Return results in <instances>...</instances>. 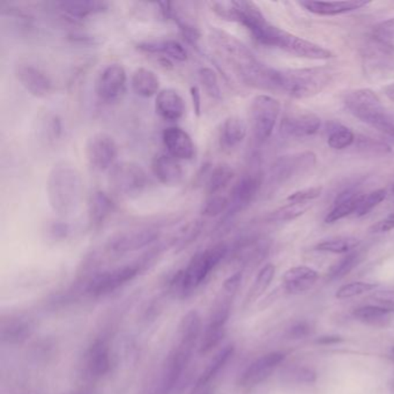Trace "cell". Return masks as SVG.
<instances>
[{
    "label": "cell",
    "instance_id": "obj_20",
    "mask_svg": "<svg viewBox=\"0 0 394 394\" xmlns=\"http://www.w3.org/2000/svg\"><path fill=\"white\" fill-rule=\"evenodd\" d=\"M152 173L164 186H177L184 179V169L177 158L168 153H158L152 160Z\"/></svg>",
    "mask_w": 394,
    "mask_h": 394
},
{
    "label": "cell",
    "instance_id": "obj_47",
    "mask_svg": "<svg viewBox=\"0 0 394 394\" xmlns=\"http://www.w3.org/2000/svg\"><path fill=\"white\" fill-rule=\"evenodd\" d=\"M373 36L394 48V18L380 22L373 28Z\"/></svg>",
    "mask_w": 394,
    "mask_h": 394
},
{
    "label": "cell",
    "instance_id": "obj_18",
    "mask_svg": "<svg viewBox=\"0 0 394 394\" xmlns=\"http://www.w3.org/2000/svg\"><path fill=\"white\" fill-rule=\"evenodd\" d=\"M285 358L286 355L280 352L270 353L258 358L243 373L240 379L241 385L244 388L259 385L274 373Z\"/></svg>",
    "mask_w": 394,
    "mask_h": 394
},
{
    "label": "cell",
    "instance_id": "obj_60",
    "mask_svg": "<svg viewBox=\"0 0 394 394\" xmlns=\"http://www.w3.org/2000/svg\"><path fill=\"white\" fill-rule=\"evenodd\" d=\"M203 394H211V393H209V392H205V393Z\"/></svg>",
    "mask_w": 394,
    "mask_h": 394
},
{
    "label": "cell",
    "instance_id": "obj_8",
    "mask_svg": "<svg viewBox=\"0 0 394 394\" xmlns=\"http://www.w3.org/2000/svg\"><path fill=\"white\" fill-rule=\"evenodd\" d=\"M281 106L279 101L270 95L261 94L252 100L250 119L252 131L258 141H265L273 133L279 118Z\"/></svg>",
    "mask_w": 394,
    "mask_h": 394
},
{
    "label": "cell",
    "instance_id": "obj_13",
    "mask_svg": "<svg viewBox=\"0 0 394 394\" xmlns=\"http://www.w3.org/2000/svg\"><path fill=\"white\" fill-rule=\"evenodd\" d=\"M128 85V74L121 64H110L103 69L95 84V93L101 101L111 103L119 100Z\"/></svg>",
    "mask_w": 394,
    "mask_h": 394
},
{
    "label": "cell",
    "instance_id": "obj_52",
    "mask_svg": "<svg viewBox=\"0 0 394 394\" xmlns=\"http://www.w3.org/2000/svg\"><path fill=\"white\" fill-rule=\"evenodd\" d=\"M243 273L242 272H236L233 273V276H229L227 280H226L225 283H223V289L227 291L228 294H233L235 291L238 289V287L241 286V282H242Z\"/></svg>",
    "mask_w": 394,
    "mask_h": 394
},
{
    "label": "cell",
    "instance_id": "obj_59",
    "mask_svg": "<svg viewBox=\"0 0 394 394\" xmlns=\"http://www.w3.org/2000/svg\"><path fill=\"white\" fill-rule=\"evenodd\" d=\"M392 355H393V358H394V347L393 348H392Z\"/></svg>",
    "mask_w": 394,
    "mask_h": 394
},
{
    "label": "cell",
    "instance_id": "obj_61",
    "mask_svg": "<svg viewBox=\"0 0 394 394\" xmlns=\"http://www.w3.org/2000/svg\"><path fill=\"white\" fill-rule=\"evenodd\" d=\"M393 192H394V188H393Z\"/></svg>",
    "mask_w": 394,
    "mask_h": 394
},
{
    "label": "cell",
    "instance_id": "obj_39",
    "mask_svg": "<svg viewBox=\"0 0 394 394\" xmlns=\"http://www.w3.org/2000/svg\"><path fill=\"white\" fill-rule=\"evenodd\" d=\"M231 206L229 198L223 194H212L207 196L201 207V214L205 218H216V216L226 214Z\"/></svg>",
    "mask_w": 394,
    "mask_h": 394
},
{
    "label": "cell",
    "instance_id": "obj_56",
    "mask_svg": "<svg viewBox=\"0 0 394 394\" xmlns=\"http://www.w3.org/2000/svg\"><path fill=\"white\" fill-rule=\"evenodd\" d=\"M384 93H385L388 100L394 102V82L391 85L386 86L385 89H384Z\"/></svg>",
    "mask_w": 394,
    "mask_h": 394
},
{
    "label": "cell",
    "instance_id": "obj_43",
    "mask_svg": "<svg viewBox=\"0 0 394 394\" xmlns=\"http://www.w3.org/2000/svg\"><path fill=\"white\" fill-rule=\"evenodd\" d=\"M378 285L371 283V282H350L347 285H343L338 289L335 298L339 300H346V298H356L360 295L367 294L369 291H376Z\"/></svg>",
    "mask_w": 394,
    "mask_h": 394
},
{
    "label": "cell",
    "instance_id": "obj_35",
    "mask_svg": "<svg viewBox=\"0 0 394 394\" xmlns=\"http://www.w3.org/2000/svg\"><path fill=\"white\" fill-rule=\"evenodd\" d=\"M360 241L355 237H334L330 240L323 241L315 246L317 251L330 252V253H350L358 248Z\"/></svg>",
    "mask_w": 394,
    "mask_h": 394
},
{
    "label": "cell",
    "instance_id": "obj_50",
    "mask_svg": "<svg viewBox=\"0 0 394 394\" xmlns=\"http://www.w3.org/2000/svg\"><path fill=\"white\" fill-rule=\"evenodd\" d=\"M370 298L371 300H375L378 305L385 306V308H390V309H394L393 289L373 291Z\"/></svg>",
    "mask_w": 394,
    "mask_h": 394
},
{
    "label": "cell",
    "instance_id": "obj_28",
    "mask_svg": "<svg viewBox=\"0 0 394 394\" xmlns=\"http://www.w3.org/2000/svg\"><path fill=\"white\" fill-rule=\"evenodd\" d=\"M363 196L364 194L350 190V188L338 194L337 199L334 201L333 208L330 209V212L325 218V222L334 223V222L350 216L353 213L355 214Z\"/></svg>",
    "mask_w": 394,
    "mask_h": 394
},
{
    "label": "cell",
    "instance_id": "obj_46",
    "mask_svg": "<svg viewBox=\"0 0 394 394\" xmlns=\"http://www.w3.org/2000/svg\"><path fill=\"white\" fill-rule=\"evenodd\" d=\"M322 186H313V188H302L294 193L289 194L287 201L289 203H311L322 194Z\"/></svg>",
    "mask_w": 394,
    "mask_h": 394
},
{
    "label": "cell",
    "instance_id": "obj_54",
    "mask_svg": "<svg viewBox=\"0 0 394 394\" xmlns=\"http://www.w3.org/2000/svg\"><path fill=\"white\" fill-rule=\"evenodd\" d=\"M191 97L192 102H193L194 111L197 113V116L201 115V91L198 87H191Z\"/></svg>",
    "mask_w": 394,
    "mask_h": 394
},
{
    "label": "cell",
    "instance_id": "obj_33",
    "mask_svg": "<svg viewBox=\"0 0 394 394\" xmlns=\"http://www.w3.org/2000/svg\"><path fill=\"white\" fill-rule=\"evenodd\" d=\"M235 177V171L233 168L227 163H218L213 168L209 173L206 181L207 196L212 194H220L223 191Z\"/></svg>",
    "mask_w": 394,
    "mask_h": 394
},
{
    "label": "cell",
    "instance_id": "obj_15",
    "mask_svg": "<svg viewBox=\"0 0 394 394\" xmlns=\"http://www.w3.org/2000/svg\"><path fill=\"white\" fill-rule=\"evenodd\" d=\"M322 121L315 113L308 110H291L286 113L280 125L281 133L286 137H311L318 132Z\"/></svg>",
    "mask_w": 394,
    "mask_h": 394
},
{
    "label": "cell",
    "instance_id": "obj_2",
    "mask_svg": "<svg viewBox=\"0 0 394 394\" xmlns=\"http://www.w3.org/2000/svg\"><path fill=\"white\" fill-rule=\"evenodd\" d=\"M334 72L330 67H308L276 70V84L279 91L293 98L304 100L322 93L333 81Z\"/></svg>",
    "mask_w": 394,
    "mask_h": 394
},
{
    "label": "cell",
    "instance_id": "obj_23",
    "mask_svg": "<svg viewBox=\"0 0 394 394\" xmlns=\"http://www.w3.org/2000/svg\"><path fill=\"white\" fill-rule=\"evenodd\" d=\"M369 1L364 0H343V1H315V0H305L300 1V5L306 11L323 16H334L343 14V13L358 11L369 5Z\"/></svg>",
    "mask_w": 394,
    "mask_h": 394
},
{
    "label": "cell",
    "instance_id": "obj_4",
    "mask_svg": "<svg viewBox=\"0 0 394 394\" xmlns=\"http://www.w3.org/2000/svg\"><path fill=\"white\" fill-rule=\"evenodd\" d=\"M343 103L354 117L394 138V119L386 113L379 97L371 89L347 91Z\"/></svg>",
    "mask_w": 394,
    "mask_h": 394
},
{
    "label": "cell",
    "instance_id": "obj_22",
    "mask_svg": "<svg viewBox=\"0 0 394 394\" xmlns=\"http://www.w3.org/2000/svg\"><path fill=\"white\" fill-rule=\"evenodd\" d=\"M109 347L104 341H96L91 345L84 358V370L89 378H100L110 369Z\"/></svg>",
    "mask_w": 394,
    "mask_h": 394
},
{
    "label": "cell",
    "instance_id": "obj_21",
    "mask_svg": "<svg viewBox=\"0 0 394 394\" xmlns=\"http://www.w3.org/2000/svg\"><path fill=\"white\" fill-rule=\"evenodd\" d=\"M155 110L164 121H177L186 113V101L175 89H161L155 97Z\"/></svg>",
    "mask_w": 394,
    "mask_h": 394
},
{
    "label": "cell",
    "instance_id": "obj_12",
    "mask_svg": "<svg viewBox=\"0 0 394 394\" xmlns=\"http://www.w3.org/2000/svg\"><path fill=\"white\" fill-rule=\"evenodd\" d=\"M148 261L149 258L147 257V259L138 261L136 264L125 265L116 270L98 274L89 282V293L94 296H104L113 293L128 282L132 281Z\"/></svg>",
    "mask_w": 394,
    "mask_h": 394
},
{
    "label": "cell",
    "instance_id": "obj_17",
    "mask_svg": "<svg viewBox=\"0 0 394 394\" xmlns=\"http://www.w3.org/2000/svg\"><path fill=\"white\" fill-rule=\"evenodd\" d=\"M229 315H231L229 303L222 302L220 305L216 306V309L209 317L208 323L201 334V345H199L201 354H208L220 343L225 335L226 325L229 319Z\"/></svg>",
    "mask_w": 394,
    "mask_h": 394
},
{
    "label": "cell",
    "instance_id": "obj_41",
    "mask_svg": "<svg viewBox=\"0 0 394 394\" xmlns=\"http://www.w3.org/2000/svg\"><path fill=\"white\" fill-rule=\"evenodd\" d=\"M198 76H199V81H201L205 93L214 100H221V87L218 84L216 71L209 67H203L198 72Z\"/></svg>",
    "mask_w": 394,
    "mask_h": 394
},
{
    "label": "cell",
    "instance_id": "obj_40",
    "mask_svg": "<svg viewBox=\"0 0 394 394\" xmlns=\"http://www.w3.org/2000/svg\"><path fill=\"white\" fill-rule=\"evenodd\" d=\"M31 325L24 320H13L4 325L1 337L4 341L9 343H22L31 335Z\"/></svg>",
    "mask_w": 394,
    "mask_h": 394
},
{
    "label": "cell",
    "instance_id": "obj_58",
    "mask_svg": "<svg viewBox=\"0 0 394 394\" xmlns=\"http://www.w3.org/2000/svg\"><path fill=\"white\" fill-rule=\"evenodd\" d=\"M391 388H392V391H393V393H394V377H393V379H392Z\"/></svg>",
    "mask_w": 394,
    "mask_h": 394
},
{
    "label": "cell",
    "instance_id": "obj_3",
    "mask_svg": "<svg viewBox=\"0 0 394 394\" xmlns=\"http://www.w3.org/2000/svg\"><path fill=\"white\" fill-rule=\"evenodd\" d=\"M228 248L226 243H218L212 248L198 252L192 257L186 270L179 271L171 281V287L182 298L191 295L203 282L208 279L213 271L227 257Z\"/></svg>",
    "mask_w": 394,
    "mask_h": 394
},
{
    "label": "cell",
    "instance_id": "obj_34",
    "mask_svg": "<svg viewBox=\"0 0 394 394\" xmlns=\"http://www.w3.org/2000/svg\"><path fill=\"white\" fill-rule=\"evenodd\" d=\"M394 309H390V308H385L382 305H364L360 306L358 309L354 310L355 318L360 320V322L365 323V324L376 325L382 324L384 320L388 319L390 315L393 313Z\"/></svg>",
    "mask_w": 394,
    "mask_h": 394
},
{
    "label": "cell",
    "instance_id": "obj_51",
    "mask_svg": "<svg viewBox=\"0 0 394 394\" xmlns=\"http://www.w3.org/2000/svg\"><path fill=\"white\" fill-rule=\"evenodd\" d=\"M310 332H311V328H310L309 324L298 323L289 330V338L291 339H303V338L309 335Z\"/></svg>",
    "mask_w": 394,
    "mask_h": 394
},
{
    "label": "cell",
    "instance_id": "obj_49",
    "mask_svg": "<svg viewBox=\"0 0 394 394\" xmlns=\"http://www.w3.org/2000/svg\"><path fill=\"white\" fill-rule=\"evenodd\" d=\"M48 233L54 240H64L71 233V226L64 221L52 222L49 226Z\"/></svg>",
    "mask_w": 394,
    "mask_h": 394
},
{
    "label": "cell",
    "instance_id": "obj_9",
    "mask_svg": "<svg viewBox=\"0 0 394 394\" xmlns=\"http://www.w3.org/2000/svg\"><path fill=\"white\" fill-rule=\"evenodd\" d=\"M85 155L93 169L109 171L117 163L118 145L110 134L97 132L86 141Z\"/></svg>",
    "mask_w": 394,
    "mask_h": 394
},
{
    "label": "cell",
    "instance_id": "obj_14",
    "mask_svg": "<svg viewBox=\"0 0 394 394\" xmlns=\"http://www.w3.org/2000/svg\"><path fill=\"white\" fill-rule=\"evenodd\" d=\"M158 237L160 231L153 228L124 231L111 237L106 244V249L115 255H125L151 246L158 240Z\"/></svg>",
    "mask_w": 394,
    "mask_h": 394
},
{
    "label": "cell",
    "instance_id": "obj_53",
    "mask_svg": "<svg viewBox=\"0 0 394 394\" xmlns=\"http://www.w3.org/2000/svg\"><path fill=\"white\" fill-rule=\"evenodd\" d=\"M392 229H394V214L388 216L382 221L377 222L376 225L371 228L373 233H386V231H392Z\"/></svg>",
    "mask_w": 394,
    "mask_h": 394
},
{
    "label": "cell",
    "instance_id": "obj_44",
    "mask_svg": "<svg viewBox=\"0 0 394 394\" xmlns=\"http://www.w3.org/2000/svg\"><path fill=\"white\" fill-rule=\"evenodd\" d=\"M385 198L386 191L383 188H379V190L370 192V193L364 194L361 203L358 205V211L355 212V216L358 218L367 216L373 208H376L379 203L385 201Z\"/></svg>",
    "mask_w": 394,
    "mask_h": 394
},
{
    "label": "cell",
    "instance_id": "obj_24",
    "mask_svg": "<svg viewBox=\"0 0 394 394\" xmlns=\"http://www.w3.org/2000/svg\"><path fill=\"white\" fill-rule=\"evenodd\" d=\"M55 6L66 18L73 20H84L89 16H97L109 9V4L96 0H72V1H58Z\"/></svg>",
    "mask_w": 394,
    "mask_h": 394
},
{
    "label": "cell",
    "instance_id": "obj_27",
    "mask_svg": "<svg viewBox=\"0 0 394 394\" xmlns=\"http://www.w3.org/2000/svg\"><path fill=\"white\" fill-rule=\"evenodd\" d=\"M116 205L109 194L97 190L89 201V220L93 227H100L115 212Z\"/></svg>",
    "mask_w": 394,
    "mask_h": 394
},
{
    "label": "cell",
    "instance_id": "obj_57",
    "mask_svg": "<svg viewBox=\"0 0 394 394\" xmlns=\"http://www.w3.org/2000/svg\"><path fill=\"white\" fill-rule=\"evenodd\" d=\"M73 394H91V392L82 391V392H76V393H73Z\"/></svg>",
    "mask_w": 394,
    "mask_h": 394
},
{
    "label": "cell",
    "instance_id": "obj_29",
    "mask_svg": "<svg viewBox=\"0 0 394 394\" xmlns=\"http://www.w3.org/2000/svg\"><path fill=\"white\" fill-rule=\"evenodd\" d=\"M131 89L134 94L143 98L158 95L160 89V80L154 71L147 67H139L134 71L131 78Z\"/></svg>",
    "mask_w": 394,
    "mask_h": 394
},
{
    "label": "cell",
    "instance_id": "obj_16",
    "mask_svg": "<svg viewBox=\"0 0 394 394\" xmlns=\"http://www.w3.org/2000/svg\"><path fill=\"white\" fill-rule=\"evenodd\" d=\"M14 73L22 87L33 96L41 98L51 94L54 89L51 78L41 67L31 63H18Z\"/></svg>",
    "mask_w": 394,
    "mask_h": 394
},
{
    "label": "cell",
    "instance_id": "obj_37",
    "mask_svg": "<svg viewBox=\"0 0 394 394\" xmlns=\"http://www.w3.org/2000/svg\"><path fill=\"white\" fill-rule=\"evenodd\" d=\"M274 276H276V266L273 264L265 265L259 273H258L257 278H256L253 286L250 289L248 298H246V302H253L257 298H261V295L264 294L267 288L270 287L271 282L273 280Z\"/></svg>",
    "mask_w": 394,
    "mask_h": 394
},
{
    "label": "cell",
    "instance_id": "obj_55",
    "mask_svg": "<svg viewBox=\"0 0 394 394\" xmlns=\"http://www.w3.org/2000/svg\"><path fill=\"white\" fill-rule=\"evenodd\" d=\"M341 341L343 339L338 335H326V337L319 338L315 343L328 346V345H334V343H341Z\"/></svg>",
    "mask_w": 394,
    "mask_h": 394
},
{
    "label": "cell",
    "instance_id": "obj_11",
    "mask_svg": "<svg viewBox=\"0 0 394 394\" xmlns=\"http://www.w3.org/2000/svg\"><path fill=\"white\" fill-rule=\"evenodd\" d=\"M272 48H279L296 57L313 59V61H328L333 57V52L324 46L304 40L294 34L282 31L278 28L272 42Z\"/></svg>",
    "mask_w": 394,
    "mask_h": 394
},
{
    "label": "cell",
    "instance_id": "obj_38",
    "mask_svg": "<svg viewBox=\"0 0 394 394\" xmlns=\"http://www.w3.org/2000/svg\"><path fill=\"white\" fill-rule=\"evenodd\" d=\"M361 261V251L350 252L346 257H343L341 261H338L337 264L330 267L328 273V280L335 281V280L343 279L345 276H348Z\"/></svg>",
    "mask_w": 394,
    "mask_h": 394
},
{
    "label": "cell",
    "instance_id": "obj_32",
    "mask_svg": "<svg viewBox=\"0 0 394 394\" xmlns=\"http://www.w3.org/2000/svg\"><path fill=\"white\" fill-rule=\"evenodd\" d=\"M201 318L197 311H190L179 326V345L194 348L201 334Z\"/></svg>",
    "mask_w": 394,
    "mask_h": 394
},
{
    "label": "cell",
    "instance_id": "obj_31",
    "mask_svg": "<svg viewBox=\"0 0 394 394\" xmlns=\"http://www.w3.org/2000/svg\"><path fill=\"white\" fill-rule=\"evenodd\" d=\"M233 355V345H228L225 348L221 349V350L212 358V361L209 362L206 369H205L201 378L198 380L194 391H201L207 384L212 382L213 379L216 378L218 373H221L222 369L227 365L228 362L231 361Z\"/></svg>",
    "mask_w": 394,
    "mask_h": 394
},
{
    "label": "cell",
    "instance_id": "obj_1",
    "mask_svg": "<svg viewBox=\"0 0 394 394\" xmlns=\"http://www.w3.org/2000/svg\"><path fill=\"white\" fill-rule=\"evenodd\" d=\"M46 197L49 206L59 218L76 214L84 199V179L79 170L67 162L56 164L46 179Z\"/></svg>",
    "mask_w": 394,
    "mask_h": 394
},
{
    "label": "cell",
    "instance_id": "obj_7",
    "mask_svg": "<svg viewBox=\"0 0 394 394\" xmlns=\"http://www.w3.org/2000/svg\"><path fill=\"white\" fill-rule=\"evenodd\" d=\"M317 163V156L313 152L295 153L280 156L271 167L270 183L272 186H282L300 179L309 173Z\"/></svg>",
    "mask_w": 394,
    "mask_h": 394
},
{
    "label": "cell",
    "instance_id": "obj_25",
    "mask_svg": "<svg viewBox=\"0 0 394 394\" xmlns=\"http://www.w3.org/2000/svg\"><path fill=\"white\" fill-rule=\"evenodd\" d=\"M318 278V272L311 267H291L283 276V285L289 294H300L313 288Z\"/></svg>",
    "mask_w": 394,
    "mask_h": 394
},
{
    "label": "cell",
    "instance_id": "obj_5",
    "mask_svg": "<svg viewBox=\"0 0 394 394\" xmlns=\"http://www.w3.org/2000/svg\"><path fill=\"white\" fill-rule=\"evenodd\" d=\"M362 70L371 82L394 78V48L376 36H370L361 49Z\"/></svg>",
    "mask_w": 394,
    "mask_h": 394
},
{
    "label": "cell",
    "instance_id": "obj_19",
    "mask_svg": "<svg viewBox=\"0 0 394 394\" xmlns=\"http://www.w3.org/2000/svg\"><path fill=\"white\" fill-rule=\"evenodd\" d=\"M162 143L167 153L177 160H192L196 154L191 136L178 126H170L162 132Z\"/></svg>",
    "mask_w": 394,
    "mask_h": 394
},
{
    "label": "cell",
    "instance_id": "obj_26",
    "mask_svg": "<svg viewBox=\"0 0 394 394\" xmlns=\"http://www.w3.org/2000/svg\"><path fill=\"white\" fill-rule=\"evenodd\" d=\"M138 50L147 55H158L169 61H186V49L175 40L145 41L137 44Z\"/></svg>",
    "mask_w": 394,
    "mask_h": 394
},
{
    "label": "cell",
    "instance_id": "obj_6",
    "mask_svg": "<svg viewBox=\"0 0 394 394\" xmlns=\"http://www.w3.org/2000/svg\"><path fill=\"white\" fill-rule=\"evenodd\" d=\"M111 191L121 197H137L148 186V175L140 164L134 162H117L108 173Z\"/></svg>",
    "mask_w": 394,
    "mask_h": 394
},
{
    "label": "cell",
    "instance_id": "obj_36",
    "mask_svg": "<svg viewBox=\"0 0 394 394\" xmlns=\"http://www.w3.org/2000/svg\"><path fill=\"white\" fill-rule=\"evenodd\" d=\"M310 207H311L310 203H289L288 205L271 212L265 218L268 222L293 221L295 218L303 216L304 213L310 209Z\"/></svg>",
    "mask_w": 394,
    "mask_h": 394
},
{
    "label": "cell",
    "instance_id": "obj_48",
    "mask_svg": "<svg viewBox=\"0 0 394 394\" xmlns=\"http://www.w3.org/2000/svg\"><path fill=\"white\" fill-rule=\"evenodd\" d=\"M61 132H63V126H61V119L55 115L48 117L46 124V133L48 140H50V141L57 140L58 138L61 137Z\"/></svg>",
    "mask_w": 394,
    "mask_h": 394
},
{
    "label": "cell",
    "instance_id": "obj_10",
    "mask_svg": "<svg viewBox=\"0 0 394 394\" xmlns=\"http://www.w3.org/2000/svg\"><path fill=\"white\" fill-rule=\"evenodd\" d=\"M261 183H263V175L259 170H253V171L243 175L235 183V186L231 188V198H229L231 206L226 212L223 220H221L222 225L231 222L238 213L249 206L261 190Z\"/></svg>",
    "mask_w": 394,
    "mask_h": 394
},
{
    "label": "cell",
    "instance_id": "obj_30",
    "mask_svg": "<svg viewBox=\"0 0 394 394\" xmlns=\"http://www.w3.org/2000/svg\"><path fill=\"white\" fill-rule=\"evenodd\" d=\"M248 125L238 116H231L222 123L220 131V143L225 148H233L246 139Z\"/></svg>",
    "mask_w": 394,
    "mask_h": 394
},
{
    "label": "cell",
    "instance_id": "obj_45",
    "mask_svg": "<svg viewBox=\"0 0 394 394\" xmlns=\"http://www.w3.org/2000/svg\"><path fill=\"white\" fill-rule=\"evenodd\" d=\"M287 382L298 383V384H313L317 380V373L306 367H295L287 369L283 373Z\"/></svg>",
    "mask_w": 394,
    "mask_h": 394
},
{
    "label": "cell",
    "instance_id": "obj_42",
    "mask_svg": "<svg viewBox=\"0 0 394 394\" xmlns=\"http://www.w3.org/2000/svg\"><path fill=\"white\" fill-rule=\"evenodd\" d=\"M354 141V132L346 126H339L330 132L328 136V145L334 151H343V149L350 147Z\"/></svg>",
    "mask_w": 394,
    "mask_h": 394
}]
</instances>
